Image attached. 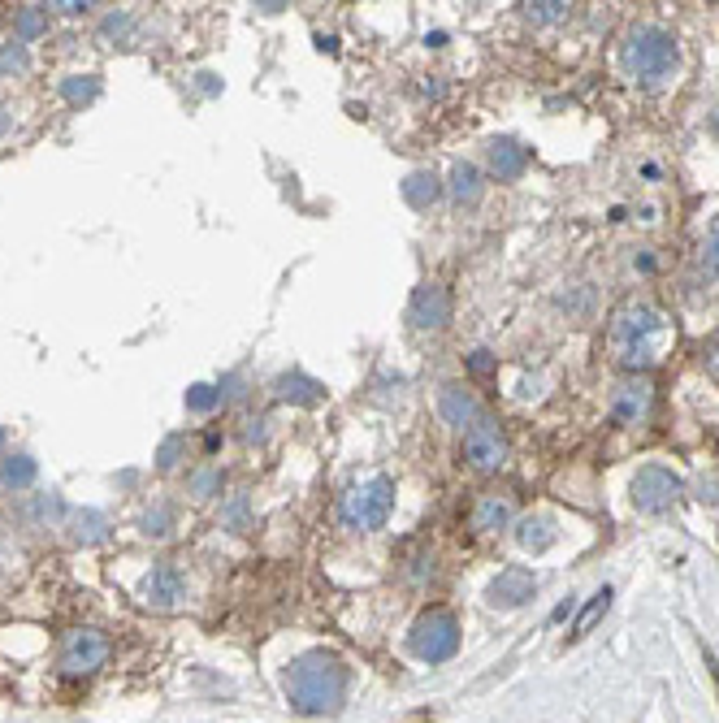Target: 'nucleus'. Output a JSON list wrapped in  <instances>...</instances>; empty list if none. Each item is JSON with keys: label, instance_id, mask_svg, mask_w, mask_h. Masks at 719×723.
Masks as SVG:
<instances>
[{"label": "nucleus", "instance_id": "1", "mask_svg": "<svg viewBox=\"0 0 719 723\" xmlns=\"http://www.w3.org/2000/svg\"><path fill=\"white\" fill-rule=\"evenodd\" d=\"M286 698L304 715H334L347 698V667L325 650H308L286 667Z\"/></svg>", "mask_w": 719, "mask_h": 723}, {"label": "nucleus", "instance_id": "2", "mask_svg": "<svg viewBox=\"0 0 719 723\" xmlns=\"http://www.w3.org/2000/svg\"><path fill=\"white\" fill-rule=\"evenodd\" d=\"M672 347V321L650 304H629L616 312L611 321V356L624 368H650L663 360V351Z\"/></svg>", "mask_w": 719, "mask_h": 723}, {"label": "nucleus", "instance_id": "3", "mask_svg": "<svg viewBox=\"0 0 719 723\" xmlns=\"http://www.w3.org/2000/svg\"><path fill=\"white\" fill-rule=\"evenodd\" d=\"M624 65L642 78V83H663L676 70V44L659 26H637L624 44Z\"/></svg>", "mask_w": 719, "mask_h": 723}, {"label": "nucleus", "instance_id": "4", "mask_svg": "<svg viewBox=\"0 0 719 723\" xmlns=\"http://www.w3.org/2000/svg\"><path fill=\"white\" fill-rule=\"evenodd\" d=\"M395 511V481L390 477H373L364 485H351L338 503V516H343L347 529H382Z\"/></svg>", "mask_w": 719, "mask_h": 723}, {"label": "nucleus", "instance_id": "5", "mask_svg": "<svg viewBox=\"0 0 719 723\" xmlns=\"http://www.w3.org/2000/svg\"><path fill=\"white\" fill-rule=\"evenodd\" d=\"M408 646L416 659H425V663H447L451 654L460 650V620H455L447 607H429L421 620L412 624Z\"/></svg>", "mask_w": 719, "mask_h": 723}, {"label": "nucleus", "instance_id": "6", "mask_svg": "<svg viewBox=\"0 0 719 723\" xmlns=\"http://www.w3.org/2000/svg\"><path fill=\"white\" fill-rule=\"evenodd\" d=\"M104 659H109V637L96 633V628H74V633H65L61 654H57L65 676H91L104 667Z\"/></svg>", "mask_w": 719, "mask_h": 723}, {"label": "nucleus", "instance_id": "7", "mask_svg": "<svg viewBox=\"0 0 719 723\" xmlns=\"http://www.w3.org/2000/svg\"><path fill=\"white\" fill-rule=\"evenodd\" d=\"M464 459L477 472H499L507 464V438H503L499 420L477 416L473 425H468V433H464Z\"/></svg>", "mask_w": 719, "mask_h": 723}, {"label": "nucleus", "instance_id": "8", "mask_svg": "<svg viewBox=\"0 0 719 723\" xmlns=\"http://www.w3.org/2000/svg\"><path fill=\"white\" fill-rule=\"evenodd\" d=\"M681 490H685V481L676 477L672 468L650 464V468L637 472V481H633V503L642 511H668L676 498H681Z\"/></svg>", "mask_w": 719, "mask_h": 723}, {"label": "nucleus", "instance_id": "9", "mask_svg": "<svg viewBox=\"0 0 719 723\" xmlns=\"http://www.w3.org/2000/svg\"><path fill=\"white\" fill-rule=\"evenodd\" d=\"M650 407H655V386H650L646 377H629L616 386V399H611V416L620 420V425H642L650 416Z\"/></svg>", "mask_w": 719, "mask_h": 723}, {"label": "nucleus", "instance_id": "10", "mask_svg": "<svg viewBox=\"0 0 719 723\" xmlns=\"http://www.w3.org/2000/svg\"><path fill=\"white\" fill-rule=\"evenodd\" d=\"M408 317H412V325H421V330H442V325L451 321V295H447V286H438V282L416 286V295H412V304H408Z\"/></svg>", "mask_w": 719, "mask_h": 723}, {"label": "nucleus", "instance_id": "11", "mask_svg": "<svg viewBox=\"0 0 719 723\" xmlns=\"http://www.w3.org/2000/svg\"><path fill=\"white\" fill-rule=\"evenodd\" d=\"M533 589H538L533 572L507 568V572H499V581L490 585V602H494V607H503V611H512V607H525V602L533 598Z\"/></svg>", "mask_w": 719, "mask_h": 723}, {"label": "nucleus", "instance_id": "12", "mask_svg": "<svg viewBox=\"0 0 719 723\" xmlns=\"http://www.w3.org/2000/svg\"><path fill=\"white\" fill-rule=\"evenodd\" d=\"M525 165H529V152L520 148L516 139H499V143H490V169H494V178H499V182L520 178V174H525Z\"/></svg>", "mask_w": 719, "mask_h": 723}, {"label": "nucleus", "instance_id": "13", "mask_svg": "<svg viewBox=\"0 0 719 723\" xmlns=\"http://www.w3.org/2000/svg\"><path fill=\"white\" fill-rule=\"evenodd\" d=\"M438 412H442V420H447V425L464 429L468 420H477V399H473V394H468L464 386H442V394H438Z\"/></svg>", "mask_w": 719, "mask_h": 723}, {"label": "nucleus", "instance_id": "14", "mask_svg": "<svg viewBox=\"0 0 719 723\" xmlns=\"http://www.w3.org/2000/svg\"><path fill=\"white\" fill-rule=\"evenodd\" d=\"M143 594H148V602H156V607H174V602L182 598V576H178V568H169V563L152 568L148 581H143Z\"/></svg>", "mask_w": 719, "mask_h": 723}, {"label": "nucleus", "instance_id": "15", "mask_svg": "<svg viewBox=\"0 0 719 723\" xmlns=\"http://www.w3.org/2000/svg\"><path fill=\"white\" fill-rule=\"evenodd\" d=\"M507 520H512V503H507V498H499V494H486V498H481V503L473 507V529H481V533L503 529Z\"/></svg>", "mask_w": 719, "mask_h": 723}, {"label": "nucleus", "instance_id": "16", "mask_svg": "<svg viewBox=\"0 0 719 723\" xmlns=\"http://www.w3.org/2000/svg\"><path fill=\"white\" fill-rule=\"evenodd\" d=\"M438 195H442V187H438L434 174H412L408 182H403V200H408L412 208H429Z\"/></svg>", "mask_w": 719, "mask_h": 723}, {"label": "nucleus", "instance_id": "17", "mask_svg": "<svg viewBox=\"0 0 719 723\" xmlns=\"http://www.w3.org/2000/svg\"><path fill=\"white\" fill-rule=\"evenodd\" d=\"M607 607H611V589H598V594L590 598V607H585V611L577 615V624H572V641L590 633V628H594V624H598V620H603V615H607Z\"/></svg>", "mask_w": 719, "mask_h": 723}, {"label": "nucleus", "instance_id": "18", "mask_svg": "<svg viewBox=\"0 0 719 723\" xmlns=\"http://www.w3.org/2000/svg\"><path fill=\"white\" fill-rule=\"evenodd\" d=\"M455 200L460 204H477V195H481V174H477V165H455Z\"/></svg>", "mask_w": 719, "mask_h": 723}, {"label": "nucleus", "instance_id": "19", "mask_svg": "<svg viewBox=\"0 0 719 723\" xmlns=\"http://www.w3.org/2000/svg\"><path fill=\"white\" fill-rule=\"evenodd\" d=\"M0 481L13 485V490H22V485H31L35 481V459H26V455H13L0 464Z\"/></svg>", "mask_w": 719, "mask_h": 723}, {"label": "nucleus", "instance_id": "20", "mask_svg": "<svg viewBox=\"0 0 719 723\" xmlns=\"http://www.w3.org/2000/svg\"><path fill=\"white\" fill-rule=\"evenodd\" d=\"M282 394L295 403H312V399H321V386L317 381H304V377H282Z\"/></svg>", "mask_w": 719, "mask_h": 723}, {"label": "nucleus", "instance_id": "21", "mask_svg": "<svg viewBox=\"0 0 719 723\" xmlns=\"http://www.w3.org/2000/svg\"><path fill=\"white\" fill-rule=\"evenodd\" d=\"M13 26H18V35H22V39H31V35H39V31H48V18L39 13V5H26V9H18V18H13Z\"/></svg>", "mask_w": 719, "mask_h": 723}, {"label": "nucleus", "instance_id": "22", "mask_svg": "<svg viewBox=\"0 0 719 723\" xmlns=\"http://www.w3.org/2000/svg\"><path fill=\"white\" fill-rule=\"evenodd\" d=\"M520 546H525V550H546V546H551V533H546V520H529L525 529H520Z\"/></svg>", "mask_w": 719, "mask_h": 723}, {"label": "nucleus", "instance_id": "23", "mask_svg": "<svg viewBox=\"0 0 719 723\" xmlns=\"http://www.w3.org/2000/svg\"><path fill=\"white\" fill-rule=\"evenodd\" d=\"M525 13L533 22H559L568 18V5H555V0H546V5H525Z\"/></svg>", "mask_w": 719, "mask_h": 723}, {"label": "nucleus", "instance_id": "24", "mask_svg": "<svg viewBox=\"0 0 719 723\" xmlns=\"http://www.w3.org/2000/svg\"><path fill=\"white\" fill-rule=\"evenodd\" d=\"M0 70H26V48L9 39V44L0 48Z\"/></svg>", "mask_w": 719, "mask_h": 723}, {"label": "nucleus", "instance_id": "25", "mask_svg": "<svg viewBox=\"0 0 719 723\" xmlns=\"http://www.w3.org/2000/svg\"><path fill=\"white\" fill-rule=\"evenodd\" d=\"M187 403L195 407V412H208V407H213V403H217V394H213V390H208V386H195Z\"/></svg>", "mask_w": 719, "mask_h": 723}, {"label": "nucleus", "instance_id": "26", "mask_svg": "<svg viewBox=\"0 0 719 723\" xmlns=\"http://www.w3.org/2000/svg\"><path fill=\"white\" fill-rule=\"evenodd\" d=\"M468 368H473L477 377H486L494 373V360H490V351H473V360H468Z\"/></svg>", "mask_w": 719, "mask_h": 723}, {"label": "nucleus", "instance_id": "27", "mask_svg": "<svg viewBox=\"0 0 719 723\" xmlns=\"http://www.w3.org/2000/svg\"><path fill=\"white\" fill-rule=\"evenodd\" d=\"M707 265H711V269L719 273V234H715V239L707 243Z\"/></svg>", "mask_w": 719, "mask_h": 723}, {"label": "nucleus", "instance_id": "28", "mask_svg": "<svg viewBox=\"0 0 719 723\" xmlns=\"http://www.w3.org/2000/svg\"><path fill=\"white\" fill-rule=\"evenodd\" d=\"M711 368H715V373H719V343H715V351H711Z\"/></svg>", "mask_w": 719, "mask_h": 723}, {"label": "nucleus", "instance_id": "29", "mask_svg": "<svg viewBox=\"0 0 719 723\" xmlns=\"http://www.w3.org/2000/svg\"><path fill=\"white\" fill-rule=\"evenodd\" d=\"M0 438H5V433H0Z\"/></svg>", "mask_w": 719, "mask_h": 723}]
</instances>
